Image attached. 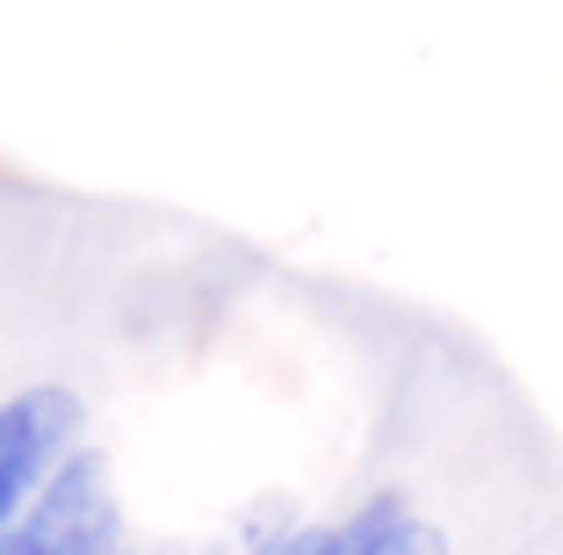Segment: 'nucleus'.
Masks as SVG:
<instances>
[{
  "label": "nucleus",
  "instance_id": "obj_1",
  "mask_svg": "<svg viewBox=\"0 0 563 555\" xmlns=\"http://www.w3.org/2000/svg\"><path fill=\"white\" fill-rule=\"evenodd\" d=\"M0 555H117V498H109L101 455L73 447V455L44 476L30 512L8 526Z\"/></svg>",
  "mask_w": 563,
  "mask_h": 555
},
{
  "label": "nucleus",
  "instance_id": "obj_2",
  "mask_svg": "<svg viewBox=\"0 0 563 555\" xmlns=\"http://www.w3.org/2000/svg\"><path fill=\"white\" fill-rule=\"evenodd\" d=\"M73 433H80V397L58 382H36L0 404V541L30 512L44 476L73 455Z\"/></svg>",
  "mask_w": 563,
  "mask_h": 555
},
{
  "label": "nucleus",
  "instance_id": "obj_3",
  "mask_svg": "<svg viewBox=\"0 0 563 555\" xmlns=\"http://www.w3.org/2000/svg\"><path fill=\"white\" fill-rule=\"evenodd\" d=\"M398 520H405L398 498H376V506H362L354 520H340V526H311V534H289L282 548H267V555H368Z\"/></svg>",
  "mask_w": 563,
  "mask_h": 555
},
{
  "label": "nucleus",
  "instance_id": "obj_4",
  "mask_svg": "<svg viewBox=\"0 0 563 555\" xmlns=\"http://www.w3.org/2000/svg\"><path fill=\"white\" fill-rule=\"evenodd\" d=\"M368 555H448V541H441V526H419V520H398L390 534L376 541Z\"/></svg>",
  "mask_w": 563,
  "mask_h": 555
}]
</instances>
